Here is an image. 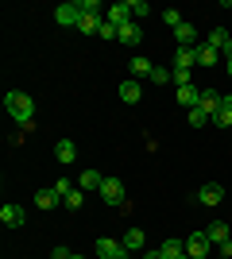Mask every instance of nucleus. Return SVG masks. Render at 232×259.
I'll list each match as a JSON object with an SVG mask.
<instances>
[{
	"label": "nucleus",
	"mask_w": 232,
	"mask_h": 259,
	"mask_svg": "<svg viewBox=\"0 0 232 259\" xmlns=\"http://www.w3.org/2000/svg\"><path fill=\"white\" fill-rule=\"evenodd\" d=\"M4 108H8L12 120H20L23 132L35 128V101L27 97V93H20V89H12V93H4Z\"/></svg>",
	"instance_id": "1"
},
{
	"label": "nucleus",
	"mask_w": 232,
	"mask_h": 259,
	"mask_svg": "<svg viewBox=\"0 0 232 259\" xmlns=\"http://www.w3.org/2000/svg\"><path fill=\"white\" fill-rule=\"evenodd\" d=\"M101 197H105L109 205L120 209L124 201H128V197H124V182H120V178H105V182H101Z\"/></svg>",
	"instance_id": "2"
},
{
	"label": "nucleus",
	"mask_w": 232,
	"mask_h": 259,
	"mask_svg": "<svg viewBox=\"0 0 232 259\" xmlns=\"http://www.w3.org/2000/svg\"><path fill=\"white\" fill-rule=\"evenodd\" d=\"M124 255H132V251L124 248L120 240H109V236L97 240V259H124Z\"/></svg>",
	"instance_id": "3"
},
{
	"label": "nucleus",
	"mask_w": 232,
	"mask_h": 259,
	"mask_svg": "<svg viewBox=\"0 0 232 259\" xmlns=\"http://www.w3.org/2000/svg\"><path fill=\"white\" fill-rule=\"evenodd\" d=\"M205 47H213L217 54H224V62L232 58V39H228V31H224V27H213L209 39H205Z\"/></svg>",
	"instance_id": "4"
},
{
	"label": "nucleus",
	"mask_w": 232,
	"mask_h": 259,
	"mask_svg": "<svg viewBox=\"0 0 232 259\" xmlns=\"http://www.w3.org/2000/svg\"><path fill=\"white\" fill-rule=\"evenodd\" d=\"M213 251V244H209V236H205V232H194V236L186 240V255L190 259H205Z\"/></svg>",
	"instance_id": "5"
},
{
	"label": "nucleus",
	"mask_w": 232,
	"mask_h": 259,
	"mask_svg": "<svg viewBox=\"0 0 232 259\" xmlns=\"http://www.w3.org/2000/svg\"><path fill=\"white\" fill-rule=\"evenodd\" d=\"M198 66V47H174V70H194Z\"/></svg>",
	"instance_id": "6"
},
{
	"label": "nucleus",
	"mask_w": 232,
	"mask_h": 259,
	"mask_svg": "<svg viewBox=\"0 0 232 259\" xmlns=\"http://www.w3.org/2000/svg\"><path fill=\"white\" fill-rule=\"evenodd\" d=\"M55 20L62 23V27H77V20H81V8H77V4H58V8H55Z\"/></svg>",
	"instance_id": "7"
},
{
	"label": "nucleus",
	"mask_w": 232,
	"mask_h": 259,
	"mask_svg": "<svg viewBox=\"0 0 232 259\" xmlns=\"http://www.w3.org/2000/svg\"><path fill=\"white\" fill-rule=\"evenodd\" d=\"M105 20H109V23H116V27H124V23L132 20V8H128V0H120V4L105 8Z\"/></svg>",
	"instance_id": "8"
},
{
	"label": "nucleus",
	"mask_w": 232,
	"mask_h": 259,
	"mask_svg": "<svg viewBox=\"0 0 232 259\" xmlns=\"http://www.w3.org/2000/svg\"><path fill=\"white\" fill-rule=\"evenodd\" d=\"M201 112H205V116H217V112H221V93H217V89H201Z\"/></svg>",
	"instance_id": "9"
},
{
	"label": "nucleus",
	"mask_w": 232,
	"mask_h": 259,
	"mask_svg": "<svg viewBox=\"0 0 232 259\" xmlns=\"http://www.w3.org/2000/svg\"><path fill=\"white\" fill-rule=\"evenodd\" d=\"M198 201H201V205H217V201H224V190L217 182H205L198 190Z\"/></svg>",
	"instance_id": "10"
},
{
	"label": "nucleus",
	"mask_w": 232,
	"mask_h": 259,
	"mask_svg": "<svg viewBox=\"0 0 232 259\" xmlns=\"http://www.w3.org/2000/svg\"><path fill=\"white\" fill-rule=\"evenodd\" d=\"M174 43H178V47H201V43H198V31H194V23H178V27H174Z\"/></svg>",
	"instance_id": "11"
},
{
	"label": "nucleus",
	"mask_w": 232,
	"mask_h": 259,
	"mask_svg": "<svg viewBox=\"0 0 232 259\" xmlns=\"http://www.w3.org/2000/svg\"><path fill=\"white\" fill-rule=\"evenodd\" d=\"M55 159L62 162V166H70V162L77 159V147H74V140H58V143H55Z\"/></svg>",
	"instance_id": "12"
},
{
	"label": "nucleus",
	"mask_w": 232,
	"mask_h": 259,
	"mask_svg": "<svg viewBox=\"0 0 232 259\" xmlns=\"http://www.w3.org/2000/svg\"><path fill=\"white\" fill-rule=\"evenodd\" d=\"M205 236H209V244H213V248H221L224 240H228V225H224V221H213V225L205 228Z\"/></svg>",
	"instance_id": "13"
},
{
	"label": "nucleus",
	"mask_w": 232,
	"mask_h": 259,
	"mask_svg": "<svg viewBox=\"0 0 232 259\" xmlns=\"http://www.w3.org/2000/svg\"><path fill=\"white\" fill-rule=\"evenodd\" d=\"M101 170H81V178H77V190H85V194H93V190H101Z\"/></svg>",
	"instance_id": "14"
},
{
	"label": "nucleus",
	"mask_w": 232,
	"mask_h": 259,
	"mask_svg": "<svg viewBox=\"0 0 232 259\" xmlns=\"http://www.w3.org/2000/svg\"><path fill=\"white\" fill-rule=\"evenodd\" d=\"M174 97H178V105L198 108V105H201V89H194V85H182V89H174Z\"/></svg>",
	"instance_id": "15"
},
{
	"label": "nucleus",
	"mask_w": 232,
	"mask_h": 259,
	"mask_svg": "<svg viewBox=\"0 0 232 259\" xmlns=\"http://www.w3.org/2000/svg\"><path fill=\"white\" fill-rule=\"evenodd\" d=\"M120 244H124V248H128V251H140V248H144V244H147L144 228H128V232H124V240H120Z\"/></svg>",
	"instance_id": "16"
},
{
	"label": "nucleus",
	"mask_w": 232,
	"mask_h": 259,
	"mask_svg": "<svg viewBox=\"0 0 232 259\" xmlns=\"http://www.w3.org/2000/svg\"><path fill=\"white\" fill-rule=\"evenodd\" d=\"M120 43H132V47L144 43V31H140V23H132V20L124 23V27H120Z\"/></svg>",
	"instance_id": "17"
},
{
	"label": "nucleus",
	"mask_w": 232,
	"mask_h": 259,
	"mask_svg": "<svg viewBox=\"0 0 232 259\" xmlns=\"http://www.w3.org/2000/svg\"><path fill=\"white\" fill-rule=\"evenodd\" d=\"M58 201H62V197H58L55 186H47V190H39V194H35V205H39V209H55Z\"/></svg>",
	"instance_id": "18"
},
{
	"label": "nucleus",
	"mask_w": 232,
	"mask_h": 259,
	"mask_svg": "<svg viewBox=\"0 0 232 259\" xmlns=\"http://www.w3.org/2000/svg\"><path fill=\"white\" fill-rule=\"evenodd\" d=\"M0 221H4V225H23L27 213H23V205H4L0 209Z\"/></svg>",
	"instance_id": "19"
},
{
	"label": "nucleus",
	"mask_w": 232,
	"mask_h": 259,
	"mask_svg": "<svg viewBox=\"0 0 232 259\" xmlns=\"http://www.w3.org/2000/svg\"><path fill=\"white\" fill-rule=\"evenodd\" d=\"M101 23H105V16H81V20H77V31L81 35H97Z\"/></svg>",
	"instance_id": "20"
},
{
	"label": "nucleus",
	"mask_w": 232,
	"mask_h": 259,
	"mask_svg": "<svg viewBox=\"0 0 232 259\" xmlns=\"http://www.w3.org/2000/svg\"><path fill=\"white\" fill-rule=\"evenodd\" d=\"M163 255L166 259H186V240H163Z\"/></svg>",
	"instance_id": "21"
},
{
	"label": "nucleus",
	"mask_w": 232,
	"mask_h": 259,
	"mask_svg": "<svg viewBox=\"0 0 232 259\" xmlns=\"http://www.w3.org/2000/svg\"><path fill=\"white\" fill-rule=\"evenodd\" d=\"M140 97H144V89H140V81H135V77H132V81H124V85H120V101H128V105H135V101H140Z\"/></svg>",
	"instance_id": "22"
},
{
	"label": "nucleus",
	"mask_w": 232,
	"mask_h": 259,
	"mask_svg": "<svg viewBox=\"0 0 232 259\" xmlns=\"http://www.w3.org/2000/svg\"><path fill=\"white\" fill-rule=\"evenodd\" d=\"M147 81H155V85H170V81H174V66H170V70H166V66H155Z\"/></svg>",
	"instance_id": "23"
},
{
	"label": "nucleus",
	"mask_w": 232,
	"mask_h": 259,
	"mask_svg": "<svg viewBox=\"0 0 232 259\" xmlns=\"http://www.w3.org/2000/svg\"><path fill=\"white\" fill-rule=\"evenodd\" d=\"M151 70H155L151 58H144V54H135V58H132V74L135 77H151Z\"/></svg>",
	"instance_id": "24"
},
{
	"label": "nucleus",
	"mask_w": 232,
	"mask_h": 259,
	"mask_svg": "<svg viewBox=\"0 0 232 259\" xmlns=\"http://www.w3.org/2000/svg\"><path fill=\"white\" fill-rule=\"evenodd\" d=\"M217 62H221V54L213 51V47L201 43V47H198V66H217Z\"/></svg>",
	"instance_id": "25"
},
{
	"label": "nucleus",
	"mask_w": 232,
	"mask_h": 259,
	"mask_svg": "<svg viewBox=\"0 0 232 259\" xmlns=\"http://www.w3.org/2000/svg\"><path fill=\"white\" fill-rule=\"evenodd\" d=\"M81 201H85V190H70V194L62 197V205H66V209H81Z\"/></svg>",
	"instance_id": "26"
},
{
	"label": "nucleus",
	"mask_w": 232,
	"mask_h": 259,
	"mask_svg": "<svg viewBox=\"0 0 232 259\" xmlns=\"http://www.w3.org/2000/svg\"><path fill=\"white\" fill-rule=\"evenodd\" d=\"M174 89H182V85H194V70H174V81H170Z\"/></svg>",
	"instance_id": "27"
},
{
	"label": "nucleus",
	"mask_w": 232,
	"mask_h": 259,
	"mask_svg": "<svg viewBox=\"0 0 232 259\" xmlns=\"http://www.w3.org/2000/svg\"><path fill=\"white\" fill-rule=\"evenodd\" d=\"M77 8H81V16H105L97 0H77Z\"/></svg>",
	"instance_id": "28"
},
{
	"label": "nucleus",
	"mask_w": 232,
	"mask_h": 259,
	"mask_svg": "<svg viewBox=\"0 0 232 259\" xmlns=\"http://www.w3.org/2000/svg\"><path fill=\"white\" fill-rule=\"evenodd\" d=\"M209 120H213V116H205L201 108H190V128H205Z\"/></svg>",
	"instance_id": "29"
},
{
	"label": "nucleus",
	"mask_w": 232,
	"mask_h": 259,
	"mask_svg": "<svg viewBox=\"0 0 232 259\" xmlns=\"http://www.w3.org/2000/svg\"><path fill=\"white\" fill-rule=\"evenodd\" d=\"M213 124H217V128H232V108H221V112L213 116Z\"/></svg>",
	"instance_id": "30"
},
{
	"label": "nucleus",
	"mask_w": 232,
	"mask_h": 259,
	"mask_svg": "<svg viewBox=\"0 0 232 259\" xmlns=\"http://www.w3.org/2000/svg\"><path fill=\"white\" fill-rule=\"evenodd\" d=\"M128 8H132V16H135V20H140V16H151V8H147V0H132Z\"/></svg>",
	"instance_id": "31"
},
{
	"label": "nucleus",
	"mask_w": 232,
	"mask_h": 259,
	"mask_svg": "<svg viewBox=\"0 0 232 259\" xmlns=\"http://www.w3.org/2000/svg\"><path fill=\"white\" fill-rule=\"evenodd\" d=\"M163 20L170 23V27H178V23H186V20H182V12H178V8H166V12H163Z\"/></svg>",
	"instance_id": "32"
},
{
	"label": "nucleus",
	"mask_w": 232,
	"mask_h": 259,
	"mask_svg": "<svg viewBox=\"0 0 232 259\" xmlns=\"http://www.w3.org/2000/svg\"><path fill=\"white\" fill-rule=\"evenodd\" d=\"M55 190H58V197H66L70 190H74V186H70V178H58V182H55Z\"/></svg>",
	"instance_id": "33"
},
{
	"label": "nucleus",
	"mask_w": 232,
	"mask_h": 259,
	"mask_svg": "<svg viewBox=\"0 0 232 259\" xmlns=\"http://www.w3.org/2000/svg\"><path fill=\"white\" fill-rule=\"evenodd\" d=\"M51 259H74V251H70V248H55V251H51Z\"/></svg>",
	"instance_id": "34"
},
{
	"label": "nucleus",
	"mask_w": 232,
	"mask_h": 259,
	"mask_svg": "<svg viewBox=\"0 0 232 259\" xmlns=\"http://www.w3.org/2000/svg\"><path fill=\"white\" fill-rule=\"evenodd\" d=\"M221 255H224V259H232V240H224V244H221Z\"/></svg>",
	"instance_id": "35"
},
{
	"label": "nucleus",
	"mask_w": 232,
	"mask_h": 259,
	"mask_svg": "<svg viewBox=\"0 0 232 259\" xmlns=\"http://www.w3.org/2000/svg\"><path fill=\"white\" fill-rule=\"evenodd\" d=\"M144 259H166V255H163V248H159V251H147Z\"/></svg>",
	"instance_id": "36"
},
{
	"label": "nucleus",
	"mask_w": 232,
	"mask_h": 259,
	"mask_svg": "<svg viewBox=\"0 0 232 259\" xmlns=\"http://www.w3.org/2000/svg\"><path fill=\"white\" fill-rule=\"evenodd\" d=\"M221 108H232V93H224V97H221Z\"/></svg>",
	"instance_id": "37"
},
{
	"label": "nucleus",
	"mask_w": 232,
	"mask_h": 259,
	"mask_svg": "<svg viewBox=\"0 0 232 259\" xmlns=\"http://www.w3.org/2000/svg\"><path fill=\"white\" fill-rule=\"evenodd\" d=\"M224 74H228V77H232V58H228V62H224Z\"/></svg>",
	"instance_id": "38"
},
{
	"label": "nucleus",
	"mask_w": 232,
	"mask_h": 259,
	"mask_svg": "<svg viewBox=\"0 0 232 259\" xmlns=\"http://www.w3.org/2000/svg\"><path fill=\"white\" fill-rule=\"evenodd\" d=\"M124 259H132V255H124Z\"/></svg>",
	"instance_id": "39"
},
{
	"label": "nucleus",
	"mask_w": 232,
	"mask_h": 259,
	"mask_svg": "<svg viewBox=\"0 0 232 259\" xmlns=\"http://www.w3.org/2000/svg\"><path fill=\"white\" fill-rule=\"evenodd\" d=\"M74 259H81V255H74Z\"/></svg>",
	"instance_id": "40"
},
{
	"label": "nucleus",
	"mask_w": 232,
	"mask_h": 259,
	"mask_svg": "<svg viewBox=\"0 0 232 259\" xmlns=\"http://www.w3.org/2000/svg\"><path fill=\"white\" fill-rule=\"evenodd\" d=\"M221 259H224V255H221Z\"/></svg>",
	"instance_id": "41"
},
{
	"label": "nucleus",
	"mask_w": 232,
	"mask_h": 259,
	"mask_svg": "<svg viewBox=\"0 0 232 259\" xmlns=\"http://www.w3.org/2000/svg\"><path fill=\"white\" fill-rule=\"evenodd\" d=\"M186 259H190V255H186Z\"/></svg>",
	"instance_id": "42"
}]
</instances>
